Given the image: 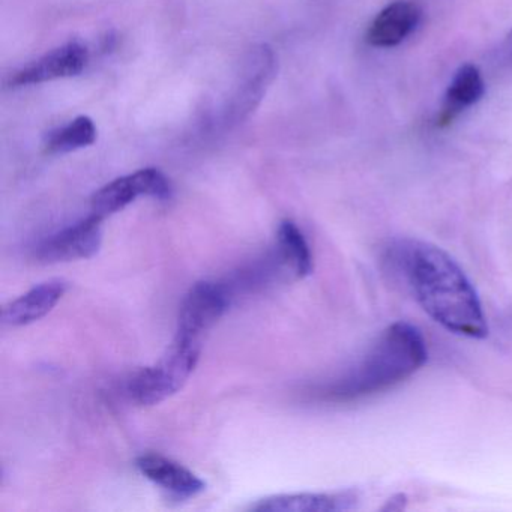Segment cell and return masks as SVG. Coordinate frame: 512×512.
<instances>
[{
  "mask_svg": "<svg viewBox=\"0 0 512 512\" xmlns=\"http://www.w3.org/2000/svg\"><path fill=\"white\" fill-rule=\"evenodd\" d=\"M394 259L416 301L434 322L460 337H487L478 292L446 251L410 239L395 247Z\"/></svg>",
  "mask_w": 512,
  "mask_h": 512,
  "instance_id": "obj_1",
  "label": "cell"
},
{
  "mask_svg": "<svg viewBox=\"0 0 512 512\" xmlns=\"http://www.w3.org/2000/svg\"><path fill=\"white\" fill-rule=\"evenodd\" d=\"M424 335L416 326L397 322L379 335L364 358L326 391L332 401L362 400L400 385L427 362Z\"/></svg>",
  "mask_w": 512,
  "mask_h": 512,
  "instance_id": "obj_2",
  "label": "cell"
},
{
  "mask_svg": "<svg viewBox=\"0 0 512 512\" xmlns=\"http://www.w3.org/2000/svg\"><path fill=\"white\" fill-rule=\"evenodd\" d=\"M202 341L176 335L166 355L131 377L128 392L140 406H155L175 395L196 370Z\"/></svg>",
  "mask_w": 512,
  "mask_h": 512,
  "instance_id": "obj_3",
  "label": "cell"
},
{
  "mask_svg": "<svg viewBox=\"0 0 512 512\" xmlns=\"http://www.w3.org/2000/svg\"><path fill=\"white\" fill-rule=\"evenodd\" d=\"M277 71L274 50L266 44L253 47L241 65L235 92L226 110V122L238 124L254 112Z\"/></svg>",
  "mask_w": 512,
  "mask_h": 512,
  "instance_id": "obj_4",
  "label": "cell"
},
{
  "mask_svg": "<svg viewBox=\"0 0 512 512\" xmlns=\"http://www.w3.org/2000/svg\"><path fill=\"white\" fill-rule=\"evenodd\" d=\"M140 196L167 200L172 196V185L158 169H143L133 175L115 179L92 197V215L106 220L124 211Z\"/></svg>",
  "mask_w": 512,
  "mask_h": 512,
  "instance_id": "obj_5",
  "label": "cell"
},
{
  "mask_svg": "<svg viewBox=\"0 0 512 512\" xmlns=\"http://www.w3.org/2000/svg\"><path fill=\"white\" fill-rule=\"evenodd\" d=\"M229 302V292L221 284L212 281L194 284L182 301L176 335L202 341V335L226 313Z\"/></svg>",
  "mask_w": 512,
  "mask_h": 512,
  "instance_id": "obj_6",
  "label": "cell"
},
{
  "mask_svg": "<svg viewBox=\"0 0 512 512\" xmlns=\"http://www.w3.org/2000/svg\"><path fill=\"white\" fill-rule=\"evenodd\" d=\"M101 224L103 220L91 214L80 223L50 236L38 250V259L44 263L91 259L100 251L103 242Z\"/></svg>",
  "mask_w": 512,
  "mask_h": 512,
  "instance_id": "obj_7",
  "label": "cell"
},
{
  "mask_svg": "<svg viewBox=\"0 0 512 512\" xmlns=\"http://www.w3.org/2000/svg\"><path fill=\"white\" fill-rule=\"evenodd\" d=\"M421 19L418 5L409 0H395L374 17L365 34V41L376 49L400 46L418 29Z\"/></svg>",
  "mask_w": 512,
  "mask_h": 512,
  "instance_id": "obj_8",
  "label": "cell"
},
{
  "mask_svg": "<svg viewBox=\"0 0 512 512\" xmlns=\"http://www.w3.org/2000/svg\"><path fill=\"white\" fill-rule=\"evenodd\" d=\"M88 50L79 43H70L47 53L14 76L11 85H40L52 80L79 76L88 65Z\"/></svg>",
  "mask_w": 512,
  "mask_h": 512,
  "instance_id": "obj_9",
  "label": "cell"
},
{
  "mask_svg": "<svg viewBox=\"0 0 512 512\" xmlns=\"http://www.w3.org/2000/svg\"><path fill=\"white\" fill-rule=\"evenodd\" d=\"M136 466L145 478L163 490L169 491L173 496L188 499L205 491L206 484L196 473L163 455H140Z\"/></svg>",
  "mask_w": 512,
  "mask_h": 512,
  "instance_id": "obj_10",
  "label": "cell"
},
{
  "mask_svg": "<svg viewBox=\"0 0 512 512\" xmlns=\"http://www.w3.org/2000/svg\"><path fill=\"white\" fill-rule=\"evenodd\" d=\"M68 284L64 280H50L29 290L25 295L10 302L2 311L5 325L19 328L31 325L46 317L67 293Z\"/></svg>",
  "mask_w": 512,
  "mask_h": 512,
  "instance_id": "obj_11",
  "label": "cell"
},
{
  "mask_svg": "<svg viewBox=\"0 0 512 512\" xmlns=\"http://www.w3.org/2000/svg\"><path fill=\"white\" fill-rule=\"evenodd\" d=\"M356 496L353 491H338V493H293L278 494L259 500L250 509L260 512H329L349 511L356 506Z\"/></svg>",
  "mask_w": 512,
  "mask_h": 512,
  "instance_id": "obj_12",
  "label": "cell"
},
{
  "mask_svg": "<svg viewBox=\"0 0 512 512\" xmlns=\"http://www.w3.org/2000/svg\"><path fill=\"white\" fill-rule=\"evenodd\" d=\"M485 95V83L481 71L472 64L461 65L455 71L437 116L440 128L449 127L461 113L478 104Z\"/></svg>",
  "mask_w": 512,
  "mask_h": 512,
  "instance_id": "obj_13",
  "label": "cell"
},
{
  "mask_svg": "<svg viewBox=\"0 0 512 512\" xmlns=\"http://www.w3.org/2000/svg\"><path fill=\"white\" fill-rule=\"evenodd\" d=\"M278 251L284 265L296 278H305L313 272V254L304 233L293 221L284 220L278 227Z\"/></svg>",
  "mask_w": 512,
  "mask_h": 512,
  "instance_id": "obj_14",
  "label": "cell"
},
{
  "mask_svg": "<svg viewBox=\"0 0 512 512\" xmlns=\"http://www.w3.org/2000/svg\"><path fill=\"white\" fill-rule=\"evenodd\" d=\"M97 140V128L88 116H80L65 127L50 133L46 148L50 154H67L94 145Z\"/></svg>",
  "mask_w": 512,
  "mask_h": 512,
  "instance_id": "obj_15",
  "label": "cell"
},
{
  "mask_svg": "<svg viewBox=\"0 0 512 512\" xmlns=\"http://www.w3.org/2000/svg\"><path fill=\"white\" fill-rule=\"evenodd\" d=\"M502 50L505 58L512 62V29L511 32L506 35L505 41H503Z\"/></svg>",
  "mask_w": 512,
  "mask_h": 512,
  "instance_id": "obj_16",
  "label": "cell"
}]
</instances>
